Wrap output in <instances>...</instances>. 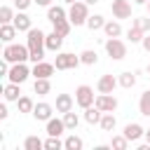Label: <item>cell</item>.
<instances>
[{
  "instance_id": "cell-1",
  "label": "cell",
  "mask_w": 150,
  "mask_h": 150,
  "mask_svg": "<svg viewBox=\"0 0 150 150\" xmlns=\"http://www.w3.org/2000/svg\"><path fill=\"white\" fill-rule=\"evenodd\" d=\"M45 38H47V33H42L40 28H30L26 33V45L30 49V63H38V61L45 59V52H47Z\"/></svg>"
},
{
  "instance_id": "cell-2",
  "label": "cell",
  "mask_w": 150,
  "mask_h": 150,
  "mask_svg": "<svg viewBox=\"0 0 150 150\" xmlns=\"http://www.w3.org/2000/svg\"><path fill=\"white\" fill-rule=\"evenodd\" d=\"M2 59L9 63H23V61H30V49L28 45H21V42H7L2 49Z\"/></svg>"
},
{
  "instance_id": "cell-3",
  "label": "cell",
  "mask_w": 150,
  "mask_h": 150,
  "mask_svg": "<svg viewBox=\"0 0 150 150\" xmlns=\"http://www.w3.org/2000/svg\"><path fill=\"white\" fill-rule=\"evenodd\" d=\"M68 19L73 26H87V19H89V5L84 0H77L73 5H68Z\"/></svg>"
},
{
  "instance_id": "cell-4",
  "label": "cell",
  "mask_w": 150,
  "mask_h": 150,
  "mask_svg": "<svg viewBox=\"0 0 150 150\" xmlns=\"http://www.w3.org/2000/svg\"><path fill=\"white\" fill-rule=\"evenodd\" d=\"M103 47H105V54H108L112 61H122V59L127 56V42L120 40V38H108V40L103 42Z\"/></svg>"
},
{
  "instance_id": "cell-5",
  "label": "cell",
  "mask_w": 150,
  "mask_h": 150,
  "mask_svg": "<svg viewBox=\"0 0 150 150\" xmlns=\"http://www.w3.org/2000/svg\"><path fill=\"white\" fill-rule=\"evenodd\" d=\"M30 75H33V68H28V61H23V63H12V66H9V73H7V82L23 84Z\"/></svg>"
},
{
  "instance_id": "cell-6",
  "label": "cell",
  "mask_w": 150,
  "mask_h": 150,
  "mask_svg": "<svg viewBox=\"0 0 150 150\" xmlns=\"http://www.w3.org/2000/svg\"><path fill=\"white\" fill-rule=\"evenodd\" d=\"M82 61H80V54L75 56L73 52H56V59H54V66L56 70H73L77 68Z\"/></svg>"
},
{
  "instance_id": "cell-7",
  "label": "cell",
  "mask_w": 150,
  "mask_h": 150,
  "mask_svg": "<svg viewBox=\"0 0 150 150\" xmlns=\"http://www.w3.org/2000/svg\"><path fill=\"white\" fill-rule=\"evenodd\" d=\"M94 101H96V96H94V87H89V84H80V87L75 89V105H80L82 110L89 108V105H94Z\"/></svg>"
},
{
  "instance_id": "cell-8",
  "label": "cell",
  "mask_w": 150,
  "mask_h": 150,
  "mask_svg": "<svg viewBox=\"0 0 150 150\" xmlns=\"http://www.w3.org/2000/svg\"><path fill=\"white\" fill-rule=\"evenodd\" d=\"M115 87H120V80L115 75H110V73H103L98 77V82H96V91L98 94H112Z\"/></svg>"
},
{
  "instance_id": "cell-9",
  "label": "cell",
  "mask_w": 150,
  "mask_h": 150,
  "mask_svg": "<svg viewBox=\"0 0 150 150\" xmlns=\"http://www.w3.org/2000/svg\"><path fill=\"white\" fill-rule=\"evenodd\" d=\"M110 12L115 19H131V2L129 0H112L110 2Z\"/></svg>"
},
{
  "instance_id": "cell-10",
  "label": "cell",
  "mask_w": 150,
  "mask_h": 150,
  "mask_svg": "<svg viewBox=\"0 0 150 150\" xmlns=\"http://www.w3.org/2000/svg\"><path fill=\"white\" fill-rule=\"evenodd\" d=\"M54 105L52 103H47V101H40V103H35V108H33V117L38 120V122H47V120H52V115H54Z\"/></svg>"
},
{
  "instance_id": "cell-11",
  "label": "cell",
  "mask_w": 150,
  "mask_h": 150,
  "mask_svg": "<svg viewBox=\"0 0 150 150\" xmlns=\"http://www.w3.org/2000/svg\"><path fill=\"white\" fill-rule=\"evenodd\" d=\"M94 105L101 108L103 112H115V110H117V98H115L112 94H96Z\"/></svg>"
},
{
  "instance_id": "cell-12",
  "label": "cell",
  "mask_w": 150,
  "mask_h": 150,
  "mask_svg": "<svg viewBox=\"0 0 150 150\" xmlns=\"http://www.w3.org/2000/svg\"><path fill=\"white\" fill-rule=\"evenodd\" d=\"M131 143H138L143 136H145V129L138 124V122H129V124H124V131H122Z\"/></svg>"
},
{
  "instance_id": "cell-13",
  "label": "cell",
  "mask_w": 150,
  "mask_h": 150,
  "mask_svg": "<svg viewBox=\"0 0 150 150\" xmlns=\"http://www.w3.org/2000/svg\"><path fill=\"white\" fill-rule=\"evenodd\" d=\"M54 70H56V66L49 63V61H45V59L38 61V63H33V77H52Z\"/></svg>"
},
{
  "instance_id": "cell-14",
  "label": "cell",
  "mask_w": 150,
  "mask_h": 150,
  "mask_svg": "<svg viewBox=\"0 0 150 150\" xmlns=\"http://www.w3.org/2000/svg\"><path fill=\"white\" fill-rule=\"evenodd\" d=\"M19 96H21V84H16V82H7V84L2 87V98H5L7 103H16Z\"/></svg>"
},
{
  "instance_id": "cell-15",
  "label": "cell",
  "mask_w": 150,
  "mask_h": 150,
  "mask_svg": "<svg viewBox=\"0 0 150 150\" xmlns=\"http://www.w3.org/2000/svg\"><path fill=\"white\" fill-rule=\"evenodd\" d=\"M61 19H68V9L63 5H49L47 7V21L49 23H56Z\"/></svg>"
},
{
  "instance_id": "cell-16",
  "label": "cell",
  "mask_w": 150,
  "mask_h": 150,
  "mask_svg": "<svg viewBox=\"0 0 150 150\" xmlns=\"http://www.w3.org/2000/svg\"><path fill=\"white\" fill-rule=\"evenodd\" d=\"M14 26H16V30L19 33H28L30 28H33V19L26 14V12H16L14 14V21H12Z\"/></svg>"
},
{
  "instance_id": "cell-17",
  "label": "cell",
  "mask_w": 150,
  "mask_h": 150,
  "mask_svg": "<svg viewBox=\"0 0 150 150\" xmlns=\"http://www.w3.org/2000/svg\"><path fill=\"white\" fill-rule=\"evenodd\" d=\"M73 105H75V98L70 96V94H56V103H54V108H56V112H68V110H73Z\"/></svg>"
},
{
  "instance_id": "cell-18",
  "label": "cell",
  "mask_w": 150,
  "mask_h": 150,
  "mask_svg": "<svg viewBox=\"0 0 150 150\" xmlns=\"http://www.w3.org/2000/svg\"><path fill=\"white\" fill-rule=\"evenodd\" d=\"M45 47H47V52H61V47H63V35H59L56 30L47 33V38H45Z\"/></svg>"
},
{
  "instance_id": "cell-19",
  "label": "cell",
  "mask_w": 150,
  "mask_h": 150,
  "mask_svg": "<svg viewBox=\"0 0 150 150\" xmlns=\"http://www.w3.org/2000/svg\"><path fill=\"white\" fill-rule=\"evenodd\" d=\"M45 124H47V136H61V134H66V122H63V117H61V120H59V117H52V120H47Z\"/></svg>"
},
{
  "instance_id": "cell-20",
  "label": "cell",
  "mask_w": 150,
  "mask_h": 150,
  "mask_svg": "<svg viewBox=\"0 0 150 150\" xmlns=\"http://www.w3.org/2000/svg\"><path fill=\"white\" fill-rule=\"evenodd\" d=\"M19 35L16 26L14 23H0V40L7 45V42H14V38Z\"/></svg>"
},
{
  "instance_id": "cell-21",
  "label": "cell",
  "mask_w": 150,
  "mask_h": 150,
  "mask_svg": "<svg viewBox=\"0 0 150 150\" xmlns=\"http://www.w3.org/2000/svg\"><path fill=\"white\" fill-rule=\"evenodd\" d=\"M33 91H35L38 96H47V94L52 91V82H49V77H35V82H33Z\"/></svg>"
},
{
  "instance_id": "cell-22",
  "label": "cell",
  "mask_w": 150,
  "mask_h": 150,
  "mask_svg": "<svg viewBox=\"0 0 150 150\" xmlns=\"http://www.w3.org/2000/svg\"><path fill=\"white\" fill-rule=\"evenodd\" d=\"M103 33H105V38H120L124 30H122V23H120V19H115V21H105V26H103Z\"/></svg>"
},
{
  "instance_id": "cell-23",
  "label": "cell",
  "mask_w": 150,
  "mask_h": 150,
  "mask_svg": "<svg viewBox=\"0 0 150 150\" xmlns=\"http://www.w3.org/2000/svg\"><path fill=\"white\" fill-rule=\"evenodd\" d=\"M101 117H103V110H101V108H96V105L84 108V122H87V124H98Z\"/></svg>"
},
{
  "instance_id": "cell-24",
  "label": "cell",
  "mask_w": 150,
  "mask_h": 150,
  "mask_svg": "<svg viewBox=\"0 0 150 150\" xmlns=\"http://www.w3.org/2000/svg\"><path fill=\"white\" fill-rule=\"evenodd\" d=\"M117 80H120V87H124V89H131V87H136V73H131V70H124V73H120V75H117Z\"/></svg>"
},
{
  "instance_id": "cell-25",
  "label": "cell",
  "mask_w": 150,
  "mask_h": 150,
  "mask_svg": "<svg viewBox=\"0 0 150 150\" xmlns=\"http://www.w3.org/2000/svg\"><path fill=\"white\" fill-rule=\"evenodd\" d=\"M115 124H117V117H115V112H103V117H101L98 127H101L103 131H112V129H115Z\"/></svg>"
},
{
  "instance_id": "cell-26",
  "label": "cell",
  "mask_w": 150,
  "mask_h": 150,
  "mask_svg": "<svg viewBox=\"0 0 150 150\" xmlns=\"http://www.w3.org/2000/svg\"><path fill=\"white\" fill-rule=\"evenodd\" d=\"M138 112L143 117H150V89L141 94V98H138Z\"/></svg>"
},
{
  "instance_id": "cell-27",
  "label": "cell",
  "mask_w": 150,
  "mask_h": 150,
  "mask_svg": "<svg viewBox=\"0 0 150 150\" xmlns=\"http://www.w3.org/2000/svg\"><path fill=\"white\" fill-rule=\"evenodd\" d=\"M103 26H105V19L101 14H89V19H87V28L89 30H103Z\"/></svg>"
},
{
  "instance_id": "cell-28",
  "label": "cell",
  "mask_w": 150,
  "mask_h": 150,
  "mask_svg": "<svg viewBox=\"0 0 150 150\" xmlns=\"http://www.w3.org/2000/svg\"><path fill=\"white\" fill-rule=\"evenodd\" d=\"M80 61H82L84 66H96V63H98L96 49H84V52H80Z\"/></svg>"
},
{
  "instance_id": "cell-29",
  "label": "cell",
  "mask_w": 150,
  "mask_h": 150,
  "mask_svg": "<svg viewBox=\"0 0 150 150\" xmlns=\"http://www.w3.org/2000/svg\"><path fill=\"white\" fill-rule=\"evenodd\" d=\"M16 108H19V112H33V108H35V101L30 98V96H19V101H16Z\"/></svg>"
},
{
  "instance_id": "cell-30",
  "label": "cell",
  "mask_w": 150,
  "mask_h": 150,
  "mask_svg": "<svg viewBox=\"0 0 150 150\" xmlns=\"http://www.w3.org/2000/svg\"><path fill=\"white\" fill-rule=\"evenodd\" d=\"M63 148H66V150H82V148H84V141H82L80 136L70 134V136L63 141Z\"/></svg>"
},
{
  "instance_id": "cell-31",
  "label": "cell",
  "mask_w": 150,
  "mask_h": 150,
  "mask_svg": "<svg viewBox=\"0 0 150 150\" xmlns=\"http://www.w3.org/2000/svg\"><path fill=\"white\" fill-rule=\"evenodd\" d=\"M52 26H54V30H56L59 35H63V38H68V35H70V28H73L70 19H61V21H56V23H52Z\"/></svg>"
},
{
  "instance_id": "cell-32",
  "label": "cell",
  "mask_w": 150,
  "mask_h": 150,
  "mask_svg": "<svg viewBox=\"0 0 150 150\" xmlns=\"http://www.w3.org/2000/svg\"><path fill=\"white\" fill-rule=\"evenodd\" d=\"M143 38H145V33H143L141 28H136V26H129V30H127V40H129L131 45H138V42H143Z\"/></svg>"
},
{
  "instance_id": "cell-33",
  "label": "cell",
  "mask_w": 150,
  "mask_h": 150,
  "mask_svg": "<svg viewBox=\"0 0 150 150\" xmlns=\"http://www.w3.org/2000/svg\"><path fill=\"white\" fill-rule=\"evenodd\" d=\"M131 26L141 28L143 33H150V14H145V16H131Z\"/></svg>"
},
{
  "instance_id": "cell-34",
  "label": "cell",
  "mask_w": 150,
  "mask_h": 150,
  "mask_svg": "<svg viewBox=\"0 0 150 150\" xmlns=\"http://www.w3.org/2000/svg\"><path fill=\"white\" fill-rule=\"evenodd\" d=\"M63 122H66V129L75 131V129H77V124H80V117H77V112L68 110V112H63Z\"/></svg>"
},
{
  "instance_id": "cell-35",
  "label": "cell",
  "mask_w": 150,
  "mask_h": 150,
  "mask_svg": "<svg viewBox=\"0 0 150 150\" xmlns=\"http://www.w3.org/2000/svg\"><path fill=\"white\" fill-rule=\"evenodd\" d=\"M129 143H131V141H129L124 134H120V136H112V138H110V148H115V150H127V148H129Z\"/></svg>"
},
{
  "instance_id": "cell-36",
  "label": "cell",
  "mask_w": 150,
  "mask_h": 150,
  "mask_svg": "<svg viewBox=\"0 0 150 150\" xmlns=\"http://www.w3.org/2000/svg\"><path fill=\"white\" fill-rule=\"evenodd\" d=\"M42 148H45V141H40L38 136H26L23 150H42Z\"/></svg>"
},
{
  "instance_id": "cell-37",
  "label": "cell",
  "mask_w": 150,
  "mask_h": 150,
  "mask_svg": "<svg viewBox=\"0 0 150 150\" xmlns=\"http://www.w3.org/2000/svg\"><path fill=\"white\" fill-rule=\"evenodd\" d=\"M12 21H14V9L2 5L0 7V23H12Z\"/></svg>"
},
{
  "instance_id": "cell-38",
  "label": "cell",
  "mask_w": 150,
  "mask_h": 150,
  "mask_svg": "<svg viewBox=\"0 0 150 150\" xmlns=\"http://www.w3.org/2000/svg\"><path fill=\"white\" fill-rule=\"evenodd\" d=\"M61 148H63V141L59 136H49L45 141V150H61Z\"/></svg>"
},
{
  "instance_id": "cell-39",
  "label": "cell",
  "mask_w": 150,
  "mask_h": 150,
  "mask_svg": "<svg viewBox=\"0 0 150 150\" xmlns=\"http://www.w3.org/2000/svg\"><path fill=\"white\" fill-rule=\"evenodd\" d=\"M30 5H35V0H14V7H16L19 12H26Z\"/></svg>"
},
{
  "instance_id": "cell-40",
  "label": "cell",
  "mask_w": 150,
  "mask_h": 150,
  "mask_svg": "<svg viewBox=\"0 0 150 150\" xmlns=\"http://www.w3.org/2000/svg\"><path fill=\"white\" fill-rule=\"evenodd\" d=\"M9 117V110H7V101L0 103V120H7Z\"/></svg>"
},
{
  "instance_id": "cell-41",
  "label": "cell",
  "mask_w": 150,
  "mask_h": 150,
  "mask_svg": "<svg viewBox=\"0 0 150 150\" xmlns=\"http://www.w3.org/2000/svg\"><path fill=\"white\" fill-rule=\"evenodd\" d=\"M141 45H143V49L150 54V33H145V38H143V42H141Z\"/></svg>"
},
{
  "instance_id": "cell-42",
  "label": "cell",
  "mask_w": 150,
  "mask_h": 150,
  "mask_svg": "<svg viewBox=\"0 0 150 150\" xmlns=\"http://www.w3.org/2000/svg\"><path fill=\"white\" fill-rule=\"evenodd\" d=\"M35 5H38V7H49L52 0H35Z\"/></svg>"
},
{
  "instance_id": "cell-43",
  "label": "cell",
  "mask_w": 150,
  "mask_h": 150,
  "mask_svg": "<svg viewBox=\"0 0 150 150\" xmlns=\"http://www.w3.org/2000/svg\"><path fill=\"white\" fill-rule=\"evenodd\" d=\"M143 138H145V143H150V129H145V136Z\"/></svg>"
},
{
  "instance_id": "cell-44",
  "label": "cell",
  "mask_w": 150,
  "mask_h": 150,
  "mask_svg": "<svg viewBox=\"0 0 150 150\" xmlns=\"http://www.w3.org/2000/svg\"><path fill=\"white\" fill-rule=\"evenodd\" d=\"M134 5H148V0H131Z\"/></svg>"
},
{
  "instance_id": "cell-45",
  "label": "cell",
  "mask_w": 150,
  "mask_h": 150,
  "mask_svg": "<svg viewBox=\"0 0 150 150\" xmlns=\"http://www.w3.org/2000/svg\"><path fill=\"white\" fill-rule=\"evenodd\" d=\"M84 2H87V5H96L98 0H84Z\"/></svg>"
},
{
  "instance_id": "cell-46",
  "label": "cell",
  "mask_w": 150,
  "mask_h": 150,
  "mask_svg": "<svg viewBox=\"0 0 150 150\" xmlns=\"http://www.w3.org/2000/svg\"><path fill=\"white\" fill-rule=\"evenodd\" d=\"M73 2H77V0H63V5H73Z\"/></svg>"
},
{
  "instance_id": "cell-47",
  "label": "cell",
  "mask_w": 150,
  "mask_h": 150,
  "mask_svg": "<svg viewBox=\"0 0 150 150\" xmlns=\"http://www.w3.org/2000/svg\"><path fill=\"white\" fill-rule=\"evenodd\" d=\"M145 73H148V77H150V63H148V66H145Z\"/></svg>"
},
{
  "instance_id": "cell-48",
  "label": "cell",
  "mask_w": 150,
  "mask_h": 150,
  "mask_svg": "<svg viewBox=\"0 0 150 150\" xmlns=\"http://www.w3.org/2000/svg\"><path fill=\"white\" fill-rule=\"evenodd\" d=\"M145 9H148V14H150V0H148V5H145Z\"/></svg>"
}]
</instances>
